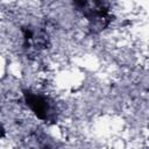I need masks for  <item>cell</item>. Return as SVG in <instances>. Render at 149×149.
<instances>
[{"label":"cell","instance_id":"cell-2","mask_svg":"<svg viewBox=\"0 0 149 149\" xmlns=\"http://www.w3.org/2000/svg\"><path fill=\"white\" fill-rule=\"evenodd\" d=\"M23 95L27 106L40 120L44 122L56 120V106L51 99L31 91H23Z\"/></svg>","mask_w":149,"mask_h":149},{"label":"cell","instance_id":"cell-3","mask_svg":"<svg viewBox=\"0 0 149 149\" xmlns=\"http://www.w3.org/2000/svg\"><path fill=\"white\" fill-rule=\"evenodd\" d=\"M23 36V47L29 54H37L48 45L47 33L38 27L26 26L21 29Z\"/></svg>","mask_w":149,"mask_h":149},{"label":"cell","instance_id":"cell-1","mask_svg":"<svg viewBox=\"0 0 149 149\" xmlns=\"http://www.w3.org/2000/svg\"><path fill=\"white\" fill-rule=\"evenodd\" d=\"M73 6L88 20L92 31L105 29L111 21L107 0H73Z\"/></svg>","mask_w":149,"mask_h":149}]
</instances>
